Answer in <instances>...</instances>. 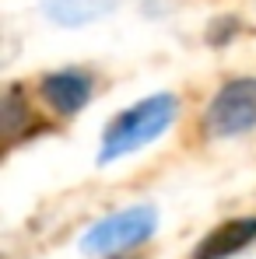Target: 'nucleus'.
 Listing matches in <instances>:
<instances>
[{
    "label": "nucleus",
    "mask_w": 256,
    "mask_h": 259,
    "mask_svg": "<svg viewBox=\"0 0 256 259\" xmlns=\"http://www.w3.org/2000/svg\"><path fill=\"white\" fill-rule=\"evenodd\" d=\"M39 91H43V98L49 102L53 112L78 116L91 102L95 84H91V74H85V70H56V74H46L39 81Z\"/></svg>",
    "instance_id": "obj_4"
},
{
    "label": "nucleus",
    "mask_w": 256,
    "mask_h": 259,
    "mask_svg": "<svg viewBox=\"0 0 256 259\" xmlns=\"http://www.w3.org/2000/svg\"><path fill=\"white\" fill-rule=\"evenodd\" d=\"M35 130H39V123H35V112L28 109L25 95L18 88H7V95L0 102V133H4V140L7 144H21Z\"/></svg>",
    "instance_id": "obj_7"
},
{
    "label": "nucleus",
    "mask_w": 256,
    "mask_h": 259,
    "mask_svg": "<svg viewBox=\"0 0 256 259\" xmlns=\"http://www.w3.org/2000/svg\"><path fill=\"white\" fill-rule=\"evenodd\" d=\"M179 116V98L162 91V95H151L137 105L123 109L102 133V147H98V165H109V161H120L133 151L148 147L155 137H162L165 130L175 123Z\"/></svg>",
    "instance_id": "obj_1"
},
{
    "label": "nucleus",
    "mask_w": 256,
    "mask_h": 259,
    "mask_svg": "<svg viewBox=\"0 0 256 259\" xmlns=\"http://www.w3.org/2000/svg\"><path fill=\"white\" fill-rule=\"evenodd\" d=\"M256 242V217H232L207 231V238L193 249V259H232Z\"/></svg>",
    "instance_id": "obj_5"
},
{
    "label": "nucleus",
    "mask_w": 256,
    "mask_h": 259,
    "mask_svg": "<svg viewBox=\"0 0 256 259\" xmlns=\"http://www.w3.org/2000/svg\"><path fill=\"white\" fill-rule=\"evenodd\" d=\"M120 0H43V11L49 21L63 25V28H81L88 21L105 18Z\"/></svg>",
    "instance_id": "obj_6"
},
{
    "label": "nucleus",
    "mask_w": 256,
    "mask_h": 259,
    "mask_svg": "<svg viewBox=\"0 0 256 259\" xmlns=\"http://www.w3.org/2000/svg\"><path fill=\"white\" fill-rule=\"evenodd\" d=\"M158 228V210L151 203H140V207H127L120 214H109L102 221H95L81 238V252L91 256H109V252H120L130 245H140L155 235Z\"/></svg>",
    "instance_id": "obj_2"
},
{
    "label": "nucleus",
    "mask_w": 256,
    "mask_h": 259,
    "mask_svg": "<svg viewBox=\"0 0 256 259\" xmlns=\"http://www.w3.org/2000/svg\"><path fill=\"white\" fill-rule=\"evenodd\" d=\"M256 130V77H235L217 88L204 109V133L207 137H242Z\"/></svg>",
    "instance_id": "obj_3"
}]
</instances>
